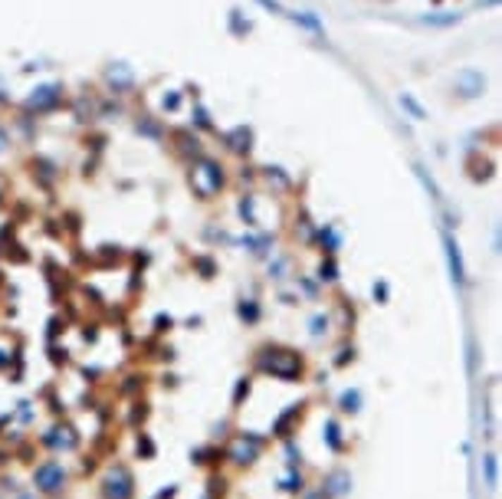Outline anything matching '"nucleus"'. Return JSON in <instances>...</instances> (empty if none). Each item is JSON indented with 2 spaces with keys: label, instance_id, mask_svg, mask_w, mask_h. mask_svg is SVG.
<instances>
[{
  "label": "nucleus",
  "instance_id": "obj_1",
  "mask_svg": "<svg viewBox=\"0 0 502 499\" xmlns=\"http://www.w3.org/2000/svg\"><path fill=\"white\" fill-rule=\"evenodd\" d=\"M190 187H194L204 201L214 197V194L224 187V168H220L214 158H197L194 171H190Z\"/></svg>",
  "mask_w": 502,
  "mask_h": 499
},
{
  "label": "nucleus",
  "instance_id": "obj_2",
  "mask_svg": "<svg viewBox=\"0 0 502 499\" xmlns=\"http://www.w3.org/2000/svg\"><path fill=\"white\" fill-rule=\"evenodd\" d=\"M132 496H135L132 473H128V467L115 463L112 470L105 473V480H102V499H132Z\"/></svg>",
  "mask_w": 502,
  "mask_h": 499
},
{
  "label": "nucleus",
  "instance_id": "obj_3",
  "mask_svg": "<svg viewBox=\"0 0 502 499\" xmlns=\"http://www.w3.org/2000/svg\"><path fill=\"white\" fill-rule=\"evenodd\" d=\"M269 362L266 358H259V368L269 374H276V378H283V381H293V378H299L302 374V358L295 355V352H269Z\"/></svg>",
  "mask_w": 502,
  "mask_h": 499
},
{
  "label": "nucleus",
  "instance_id": "obj_4",
  "mask_svg": "<svg viewBox=\"0 0 502 499\" xmlns=\"http://www.w3.org/2000/svg\"><path fill=\"white\" fill-rule=\"evenodd\" d=\"M33 483H37L39 493L56 496V493L63 490V483H66V470H63L56 460H43L37 470H33Z\"/></svg>",
  "mask_w": 502,
  "mask_h": 499
},
{
  "label": "nucleus",
  "instance_id": "obj_5",
  "mask_svg": "<svg viewBox=\"0 0 502 499\" xmlns=\"http://www.w3.org/2000/svg\"><path fill=\"white\" fill-rule=\"evenodd\" d=\"M259 450H263V437L237 433V441H233V447H230V460L237 463V467H250V463H256Z\"/></svg>",
  "mask_w": 502,
  "mask_h": 499
},
{
  "label": "nucleus",
  "instance_id": "obj_6",
  "mask_svg": "<svg viewBox=\"0 0 502 499\" xmlns=\"http://www.w3.org/2000/svg\"><path fill=\"white\" fill-rule=\"evenodd\" d=\"M322 493H325V499L348 496V493H351V476L345 470H332L329 476H325V483H322Z\"/></svg>",
  "mask_w": 502,
  "mask_h": 499
},
{
  "label": "nucleus",
  "instance_id": "obj_7",
  "mask_svg": "<svg viewBox=\"0 0 502 499\" xmlns=\"http://www.w3.org/2000/svg\"><path fill=\"white\" fill-rule=\"evenodd\" d=\"M456 86H460V92H463V96H479V92H483V86H486V79H483V73H479V69H463V73L456 76Z\"/></svg>",
  "mask_w": 502,
  "mask_h": 499
},
{
  "label": "nucleus",
  "instance_id": "obj_8",
  "mask_svg": "<svg viewBox=\"0 0 502 499\" xmlns=\"http://www.w3.org/2000/svg\"><path fill=\"white\" fill-rule=\"evenodd\" d=\"M56 102H59V86H43V89H37V96H30L27 106L43 112V109H53Z\"/></svg>",
  "mask_w": 502,
  "mask_h": 499
},
{
  "label": "nucleus",
  "instance_id": "obj_9",
  "mask_svg": "<svg viewBox=\"0 0 502 499\" xmlns=\"http://www.w3.org/2000/svg\"><path fill=\"white\" fill-rule=\"evenodd\" d=\"M446 243V259H450V273H453L456 283H463V259H460V250H456L453 237H443Z\"/></svg>",
  "mask_w": 502,
  "mask_h": 499
},
{
  "label": "nucleus",
  "instance_id": "obj_10",
  "mask_svg": "<svg viewBox=\"0 0 502 499\" xmlns=\"http://www.w3.org/2000/svg\"><path fill=\"white\" fill-rule=\"evenodd\" d=\"M227 144H230V148H233L237 154L250 152V128H243V125H240V128H233V132L227 135Z\"/></svg>",
  "mask_w": 502,
  "mask_h": 499
},
{
  "label": "nucleus",
  "instance_id": "obj_11",
  "mask_svg": "<svg viewBox=\"0 0 502 499\" xmlns=\"http://www.w3.org/2000/svg\"><path fill=\"white\" fill-rule=\"evenodd\" d=\"M400 109H408V112H410L414 118H427L424 106H420V102H417L414 96H410V92H404V96H400Z\"/></svg>",
  "mask_w": 502,
  "mask_h": 499
},
{
  "label": "nucleus",
  "instance_id": "obj_12",
  "mask_svg": "<svg viewBox=\"0 0 502 499\" xmlns=\"http://www.w3.org/2000/svg\"><path fill=\"white\" fill-rule=\"evenodd\" d=\"M358 404H361V394L358 391H345V394H341V411H345V414H355V411H358Z\"/></svg>",
  "mask_w": 502,
  "mask_h": 499
},
{
  "label": "nucleus",
  "instance_id": "obj_13",
  "mask_svg": "<svg viewBox=\"0 0 502 499\" xmlns=\"http://www.w3.org/2000/svg\"><path fill=\"white\" fill-rule=\"evenodd\" d=\"M302 486H305V483H302V476H299V473H286V476H283V490L286 493H302Z\"/></svg>",
  "mask_w": 502,
  "mask_h": 499
},
{
  "label": "nucleus",
  "instance_id": "obj_14",
  "mask_svg": "<svg viewBox=\"0 0 502 499\" xmlns=\"http://www.w3.org/2000/svg\"><path fill=\"white\" fill-rule=\"evenodd\" d=\"M240 319H243V322H256V319H259V306H256L253 299H250V306L247 302L240 306Z\"/></svg>",
  "mask_w": 502,
  "mask_h": 499
},
{
  "label": "nucleus",
  "instance_id": "obj_15",
  "mask_svg": "<svg viewBox=\"0 0 502 499\" xmlns=\"http://www.w3.org/2000/svg\"><path fill=\"white\" fill-rule=\"evenodd\" d=\"M325 431H329V433H325V437H329V443H332V450H341V437H338V424H335V421H329V424H325Z\"/></svg>",
  "mask_w": 502,
  "mask_h": 499
},
{
  "label": "nucleus",
  "instance_id": "obj_16",
  "mask_svg": "<svg viewBox=\"0 0 502 499\" xmlns=\"http://www.w3.org/2000/svg\"><path fill=\"white\" fill-rule=\"evenodd\" d=\"M240 217L247 223H256V211H253V197H247V201H240Z\"/></svg>",
  "mask_w": 502,
  "mask_h": 499
},
{
  "label": "nucleus",
  "instance_id": "obj_17",
  "mask_svg": "<svg viewBox=\"0 0 502 499\" xmlns=\"http://www.w3.org/2000/svg\"><path fill=\"white\" fill-rule=\"evenodd\" d=\"M109 79H112L115 86H125V82H132V73H128L125 66H118V69H112V73H109Z\"/></svg>",
  "mask_w": 502,
  "mask_h": 499
},
{
  "label": "nucleus",
  "instance_id": "obj_18",
  "mask_svg": "<svg viewBox=\"0 0 502 499\" xmlns=\"http://www.w3.org/2000/svg\"><path fill=\"white\" fill-rule=\"evenodd\" d=\"M293 20H295V23H302V27H309V30H315V33L322 30V27H319V20L309 17V13H293Z\"/></svg>",
  "mask_w": 502,
  "mask_h": 499
},
{
  "label": "nucleus",
  "instance_id": "obj_19",
  "mask_svg": "<svg viewBox=\"0 0 502 499\" xmlns=\"http://www.w3.org/2000/svg\"><path fill=\"white\" fill-rule=\"evenodd\" d=\"M319 273H322V279H329V283H332V279H338V266H335V259L322 263V269H319Z\"/></svg>",
  "mask_w": 502,
  "mask_h": 499
},
{
  "label": "nucleus",
  "instance_id": "obj_20",
  "mask_svg": "<svg viewBox=\"0 0 502 499\" xmlns=\"http://www.w3.org/2000/svg\"><path fill=\"white\" fill-rule=\"evenodd\" d=\"M325 328H329V319H325V316H315V319H312V335H315V338L325 335Z\"/></svg>",
  "mask_w": 502,
  "mask_h": 499
},
{
  "label": "nucleus",
  "instance_id": "obj_21",
  "mask_svg": "<svg viewBox=\"0 0 502 499\" xmlns=\"http://www.w3.org/2000/svg\"><path fill=\"white\" fill-rule=\"evenodd\" d=\"M322 243H329V253H335V247H338V237H335V230H322Z\"/></svg>",
  "mask_w": 502,
  "mask_h": 499
},
{
  "label": "nucleus",
  "instance_id": "obj_22",
  "mask_svg": "<svg viewBox=\"0 0 502 499\" xmlns=\"http://www.w3.org/2000/svg\"><path fill=\"white\" fill-rule=\"evenodd\" d=\"M250 391V378H240V384H237V394H233V401L240 404V398H243V394Z\"/></svg>",
  "mask_w": 502,
  "mask_h": 499
},
{
  "label": "nucleus",
  "instance_id": "obj_23",
  "mask_svg": "<svg viewBox=\"0 0 502 499\" xmlns=\"http://www.w3.org/2000/svg\"><path fill=\"white\" fill-rule=\"evenodd\" d=\"M138 132H145V135H152V138H158V128H154L152 122H138Z\"/></svg>",
  "mask_w": 502,
  "mask_h": 499
},
{
  "label": "nucleus",
  "instance_id": "obj_24",
  "mask_svg": "<svg viewBox=\"0 0 502 499\" xmlns=\"http://www.w3.org/2000/svg\"><path fill=\"white\" fill-rule=\"evenodd\" d=\"M486 476H489V483H496V463H493V457H486Z\"/></svg>",
  "mask_w": 502,
  "mask_h": 499
},
{
  "label": "nucleus",
  "instance_id": "obj_25",
  "mask_svg": "<svg viewBox=\"0 0 502 499\" xmlns=\"http://www.w3.org/2000/svg\"><path fill=\"white\" fill-rule=\"evenodd\" d=\"M7 144H10V135H7V128L0 125V152H7Z\"/></svg>",
  "mask_w": 502,
  "mask_h": 499
},
{
  "label": "nucleus",
  "instance_id": "obj_26",
  "mask_svg": "<svg viewBox=\"0 0 502 499\" xmlns=\"http://www.w3.org/2000/svg\"><path fill=\"white\" fill-rule=\"evenodd\" d=\"M20 499H37V496H33V493H27V496H20Z\"/></svg>",
  "mask_w": 502,
  "mask_h": 499
}]
</instances>
